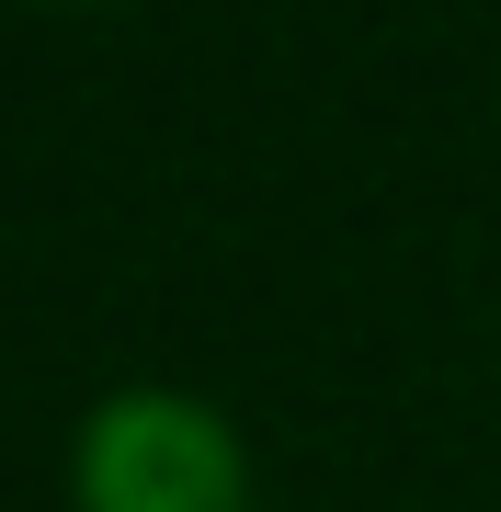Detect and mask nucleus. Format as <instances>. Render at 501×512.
Wrapping results in <instances>:
<instances>
[{
  "mask_svg": "<svg viewBox=\"0 0 501 512\" xmlns=\"http://www.w3.org/2000/svg\"><path fill=\"white\" fill-rule=\"evenodd\" d=\"M80 512H240V433L183 387H114L80 421Z\"/></svg>",
  "mask_w": 501,
  "mask_h": 512,
  "instance_id": "obj_1",
  "label": "nucleus"
}]
</instances>
